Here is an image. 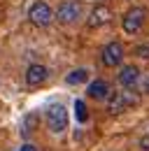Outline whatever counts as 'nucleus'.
<instances>
[{
	"mask_svg": "<svg viewBox=\"0 0 149 151\" xmlns=\"http://www.w3.org/2000/svg\"><path fill=\"white\" fill-rule=\"evenodd\" d=\"M28 19L33 26L37 28H44V26H49L51 21H54V9L47 5V2H42V0H37L30 5V9H28Z\"/></svg>",
	"mask_w": 149,
	"mask_h": 151,
	"instance_id": "f257e3e1",
	"label": "nucleus"
},
{
	"mask_svg": "<svg viewBox=\"0 0 149 151\" xmlns=\"http://www.w3.org/2000/svg\"><path fill=\"white\" fill-rule=\"evenodd\" d=\"M47 126L51 132H63L68 128V109L63 105H49L47 109Z\"/></svg>",
	"mask_w": 149,
	"mask_h": 151,
	"instance_id": "f03ea898",
	"label": "nucleus"
},
{
	"mask_svg": "<svg viewBox=\"0 0 149 151\" xmlns=\"http://www.w3.org/2000/svg\"><path fill=\"white\" fill-rule=\"evenodd\" d=\"M145 17H147V9H145V7H130L128 12L124 14V19H121V28H124V33L135 35V33L142 28Z\"/></svg>",
	"mask_w": 149,
	"mask_h": 151,
	"instance_id": "7ed1b4c3",
	"label": "nucleus"
},
{
	"mask_svg": "<svg viewBox=\"0 0 149 151\" xmlns=\"http://www.w3.org/2000/svg\"><path fill=\"white\" fill-rule=\"evenodd\" d=\"M79 17H82V5H79L77 0H65V2L54 12V19L58 21V23H63V26L74 23Z\"/></svg>",
	"mask_w": 149,
	"mask_h": 151,
	"instance_id": "20e7f679",
	"label": "nucleus"
},
{
	"mask_svg": "<svg viewBox=\"0 0 149 151\" xmlns=\"http://www.w3.org/2000/svg\"><path fill=\"white\" fill-rule=\"evenodd\" d=\"M137 102V95L133 93V91H116V93L112 95L110 93V112L112 114H119V112H126L128 107H133Z\"/></svg>",
	"mask_w": 149,
	"mask_h": 151,
	"instance_id": "39448f33",
	"label": "nucleus"
},
{
	"mask_svg": "<svg viewBox=\"0 0 149 151\" xmlns=\"http://www.w3.org/2000/svg\"><path fill=\"white\" fill-rule=\"evenodd\" d=\"M100 60H103L105 68H116V65L124 60V47H121L119 42L105 44V49H103V54H100Z\"/></svg>",
	"mask_w": 149,
	"mask_h": 151,
	"instance_id": "423d86ee",
	"label": "nucleus"
},
{
	"mask_svg": "<svg viewBox=\"0 0 149 151\" xmlns=\"http://www.w3.org/2000/svg\"><path fill=\"white\" fill-rule=\"evenodd\" d=\"M47 77H49V70L44 65H40V63H33L26 70V84L28 86H40V84L47 81Z\"/></svg>",
	"mask_w": 149,
	"mask_h": 151,
	"instance_id": "0eeeda50",
	"label": "nucleus"
},
{
	"mask_svg": "<svg viewBox=\"0 0 149 151\" xmlns=\"http://www.w3.org/2000/svg\"><path fill=\"white\" fill-rule=\"evenodd\" d=\"M110 19H112L110 7H105V5H95V7L91 9V14H89V28H100V26H105Z\"/></svg>",
	"mask_w": 149,
	"mask_h": 151,
	"instance_id": "6e6552de",
	"label": "nucleus"
},
{
	"mask_svg": "<svg viewBox=\"0 0 149 151\" xmlns=\"http://www.w3.org/2000/svg\"><path fill=\"white\" fill-rule=\"evenodd\" d=\"M137 79H140V70H137L135 65H124V68H121L119 84H121L124 88H133V86L137 84Z\"/></svg>",
	"mask_w": 149,
	"mask_h": 151,
	"instance_id": "1a4fd4ad",
	"label": "nucleus"
},
{
	"mask_svg": "<svg viewBox=\"0 0 149 151\" xmlns=\"http://www.w3.org/2000/svg\"><path fill=\"white\" fill-rule=\"evenodd\" d=\"M89 98H93V100H107L110 98V84L105 81V79H95V81H91L89 84Z\"/></svg>",
	"mask_w": 149,
	"mask_h": 151,
	"instance_id": "9d476101",
	"label": "nucleus"
},
{
	"mask_svg": "<svg viewBox=\"0 0 149 151\" xmlns=\"http://www.w3.org/2000/svg\"><path fill=\"white\" fill-rule=\"evenodd\" d=\"M86 79H89V70H84V68H77V70H72V72H70V75L65 77V81H68V84H82V81H86Z\"/></svg>",
	"mask_w": 149,
	"mask_h": 151,
	"instance_id": "9b49d317",
	"label": "nucleus"
},
{
	"mask_svg": "<svg viewBox=\"0 0 149 151\" xmlns=\"http://www.w3.org/2000/svg\"><path fill=\"white\" fill-rule=\"evenodd\" d=\"M74 116H77V121H79V123H84V121L89 119V112H86V105H84L82 100H77V102H74Z\"/></svg>",
	"mask_w": 149,
	"mask_h": 151,
	"instance_id": "f8f14e48",
	"label": "nucleus"
},
{
	"mask_svg": "<svg viewBox=\"0 0 149 151\" xmlns=\"http://www.w3.org/2000/svg\"><path fill=\"white\" fill-rule=\"evenodd\" d=\"M135 56L149 58V44H137V47H135Z\"/></svg>",
	"mask_w": 149,
	"mask_h": 151,
	"instance_id": "ddd939ff",
	"label": "nucleus"
},
{
	"mask_svg": "<svg viewBox=\"0 0 149 151\" xmlns=\"http://www.w3.org/2000/svg\"><path fill=\"white\" fill-rule=\"evenodd\" d=\"M140 147H145V151H149V137H145V139H140Z\"/></svg>",
	"mask_w": 149,
	"mask_h": 151,
	"instance_id": "4468645a",
	"label": "nucleus"
},
{
	"mask_svg": "<svg viewBox=\"0 0 149 151\" xmlns=\"http://www.w3.org/2000/svg\"><path fill=\"white\" fill-rule=\"evenodd\" d=\"M142 91L149 95V77H145V84H142Z\"/></svg>",
	"mask_w": 149,
	"mask_h": 151,
	"instance_id": "2eb2a0df",
	"label": "nucleus"
},
{
	"mask_svg": "<svg viewBox=\"0 0 149 151\" xmlns=\"http://www.w3.org/2000/svg\"><path fill=\"white\" fill-rule=\"evenodd\" d=\"M19 151H37V149H35V147H33V144H23V147H21V149H19Z\"/></svg>",
	"mask_w": 149,
	"mask_h": 151,
	"instance_id": "dca6fc26",
	"label": "nucleus"
}]
</instances>
